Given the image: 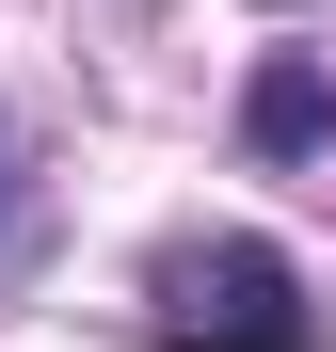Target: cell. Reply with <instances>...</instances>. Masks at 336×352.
<instances>
[{
  "mask_svg": "<svg viewBox=\"0 0 336 352\" xmlns=\"http://www.w3.org/2000/svg\"><path fill=\"white\" fill-rule=\"evenodd\" d=\"M0 224H16V129H0Z\"/></svg>",
  "mask_w": 336,
  "mask_h": 352,
  "instance_id": "cell-3",
  "label": "cell"
},
{
  "mask_svg": "<svg viewBox=\"0 0 336 352\" xmlns=\"http://www.w3.org/2000/svg\"><path fill=\"white\" fill-rule=\"evenodd\" d=\"M160 305H177V352H304L272 241H192L177 272H160Z\"/></svg>",
  "mask_w": 336,
  "mask_h": 352,
  "instance_id": "cell-1",
  "label": "cell"
},
{
  "mask_svg": "<svg viewBox=\"0 0 336 352\" xmlns=\"http://www.w3.org/2000/svg\"><path fill=\"white\" fill-rule=\"evenodd\" d=\"M320 129H336V96H320L304 65H272V80H256V144L289 160V144H320Z\"/></svg>",
  "mask_w": 336,
  "mask_h": 352,
  "instance_id": "cell-2",
  "label": "cell"
}]
</instances>
